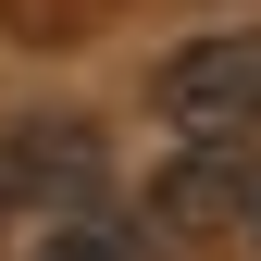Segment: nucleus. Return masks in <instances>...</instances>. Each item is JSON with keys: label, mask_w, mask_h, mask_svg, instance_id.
Segmentation results:
<instances>
[{"label": "nucleus", "mask_w": 261, "mask_h": 261, "mask_svg": "<svg viewBox=\"0 0 261 261\" xmlns=\"http://www.w3.org/2000/svg\"><path fill=\"white\" fill-rule=\"evenodd\" d=\"M149 100H162L174 137H249L261 124V38H187Z\"/></svg>", "instance_id": "1"}, {"label": "nucleus", "mask_w": 261, "mask_h": 261, "mask_svg": "<svg viewBox=\"0 0 261 261\" xmlns=\"http://www.w3.org/2000/svg\"><path fill=\"white\" fill-rule=\"evenodd\" d=\"M174 237H212V224H237V212H261V174H249V137H199L162 174V199H149Z\"/></svg>", "instance_id": "2"}, {"label": "nucleus", "mask_w": 261, "mask_h": 261, "mask_svg": "<svg viewBox=\"0 0 261 261\" xmlns=\"http://www.w3.org/2000/svg\"><path fill=\"white\" fill-rule=\"evenodd\" d=\"M0 187H62V199H87V124H25L13 137V162H0Z\"/></svg>", "instance_id": "3"}, {"label": "nucleus", "mask_w": 261, "mask_h": 261, "mask_svg": "<svg viewBox=\"0 0 261 261\" xmlns=\"http://www.w3.org/2000/svg\"><path fill=\"white\" fill-rule=\"evenodd\" d=\"M50 261H124V237H50Z\"/></svg>", "instance_id": "4"}]
</instances>
